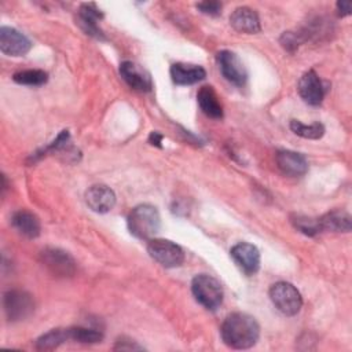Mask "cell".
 <instances>
[{"label": "cell", "mask_w": 352, "mask_h": 352, "mask_svg": "<svg viewBox=\"0 0 352 352\" xmlns=\"http://www.w3.org/2000/svg\"><path fill=\"white\" fill-rule=\"evenodd\" d=\"M220 333L227 346L234 349H248L258 341L260 326L252 315L232 312L224 319Z\"/></svg>", "instance_id": "cell-1"}, {"label": "cell", "mask_w": 352, "mask_h": 352, "mask_svg": "<svg viewBox=\"0 0 352 352\" xmlns=\"http://www.w3.org/2000/svg\"><path fill=\"white\" fill-rule=\"evenodd\" d=\"M128 228L139 239H153L161 228L158 209L150 204L135 206L128 216Z\"/></svg>", "instance_id": "cell-2"}, {"label": "cell", "mask_w": 352, "mask_h": 352, "mask_svg": "<svg viewBox=\"0 0 352 352\" xmlns=\"http://www.w3.org/2000/svg\"><path fill=\"white\" fill-rule=\"evenodd\" d=\"M191 292L195 300L206 309H216L223 302V287L220 282L208 274L195 275L191 280Z\"/></svg>", "instance_id": "cell-3"}, {"label": "cell", "mask_w": 352, "mask_h": 352, "mask_svg": "<svg viewBox=\"0 0 352 352\" xmlns=\"http://www.w3.org/2000/svg\"><path fill=\"white\" fill-rule=\"evenodd\" d=\"M268 294L275 308L286 316H294L302 307L300 292L289 282L280 280L271 285Z\"/></svg>", "instance_id": "cell-4"}, {"label": "cell", "mask_w": 352, "mask_h": 352, "mask_svg": "<svg viewBox=\"0 0 352 352\" xmlns=\"http://www.w3.org/2000/svg\"><path fill=\"white\" fill-rule=\"evenodd\" d=\"M3 308L10 322H19L33 314L34 300L30 293L21 289H12L4 293Z\"/></svg>", "instance_id": "cell-5"}, {"label": "cell", "mask_w": 352, "mask_h": 352, "mask_svg": "<svg viewBox=\"0 0 352 352\" xmlns=\"http://www.w3.org/2000/svg\"><path fill=\"white\" fill-rule=\"evenodd\" d=\"M147 252L158 264L165 268H175L183 264L184 252L183 249L169 239L154 238L148 241Z\"/></svg>", "instance_id": "cell-6"}, {"label": "cell", "mask_w": 352, "mask_h": 352, "mask_svg": "<svg viewBox=\"0 0 352 352\" xmlns=\"http://www.w3.org/2000/svg\"><path fill=\"white\" fill-rule=\"evenodd\" d=\"M40 261L52 275L59 278H69L76 272L74 258L59 248H44L40 252Z\"/></svg>", "instance_id": "cell-7"}, {"label": "cell", "mask_w": 352, "mask_h": 352, "mask_svg": "<svg viewBox=\"0 0 352 352\" xmlns=\"http://www.w3.org/2000/svg\"><path fill=\"white\" fill-rule=\"evenodd\" d=\"M217 66L223 77L236 87H243L248 81V72L239 56L228 50H223L216 55Z\"/></svg>", "instance_id": "cell-8"}, {"label": "cell", "mask_w": 352, "mask_h": 352, "mask_svg": "<svg viewBox=\"0 0 352 352\" xmlns=\"http://www.w3.org/2000/svg\"><path fill=\"white\" fill-rule=\"evenodd\" d=\"M32 48L30 40L19 30L1 26L0 28V51L8 56H23Z\"/></svg>", "instance_id": "cell-9"}, {"label": "cell", "mask_w": 352, "mask_h": 352, "mask_svg": "<svg viewBox=\"0 0 352 352\" xmlns=\"http://www.w3.org/2000/svg\"><path fill=\"white\" fill-rule=\"evenodd\" d=\"M230 254L235 264L246 274L254 275L260 268V252L258 249L248 242H239L234 245Z\"/></svg>", "instance_id": "cell-10"}, {"label": "cell", "mask_w": 352, "mask_h": 352, "mask_svg": "<svg viewBox=\"0 0 352 352\" xmlns=\"http://www.w3.org/2000/svg\"><path fill=\"white\" fill-rule=\"evenodd\" d=\"M298 94L311 106H319L324 98V85L314 70L305 72L298 81Z\"/></svg>", "instance_id": "cell-11"}, {"label": "cell", "mask_w": 352, "mask_h": 352, "mask_svg": "<svg viewBox=\"0 0 352 352\" xmlns=\"http://www.w3.org/2000/svg\"><path fill=\"white\" fill-rule=\"evenodd\" d=\"M85 204L96 213H107L116 205V194L104 184H95L85 191Z\"/></svg>", "instance_id": "cell-12"}, {"label": "cell", "mask_w": 352, "mask_h": 352, "mask_svg": "<svg viewBox=\"0 0 352 352\" xmlns=\"http://www.w3.org/2000/svg\"><path fill=\"white\" fill-rule=\"evenodd\" d=\"M120 74L124 78V81L136 91L147 92L153 88L150 73L131 60H125L120 65Z\"/></svg>", "instance_id": "cell-13"}, {"label": "cell", "mask_w": 352, "mask_h": 352, "mask_svg": "<svg viewBox=\"0 0 352 352\" xmlns=\"http://www.w3.org/2000/svg\"><path fill=\"white\" fill-rule=\"evenodd\" d=\"M275 161L282 173L293 177H298L307 173L308 162L305 157L297 151L279 150L275 155Z\"/></svg>", "instance_id": "cell-14"}, {"label": "cell", "mask_w": 352, "mask_h": 352, "mask_svg": "<svg viewBox=\"0 0 352 352\" xmlns=\"http://www.w3.org/2000/svg\"><path fill=\"white\" fill-rule=\"evenodd\" d=\"M103 18V14L100 10L96 8L95 4H82L78 10L77 15V23L84 30L85 34L98 38V40H106L103 32L98 26V22Z\"/></svg>", "instance_id": "cell-15"}, {"label": "cell", "mask_w": 352, "mask_h": 352, "mask_svg": "<svg viewBox=\"0 0 352 352\" xmlns=\"http://www.w3.org/2000/svg\"><path fill=\"white\" fill-rule=\"evenodd\" d=\"M230 25L239 33L254 34L261 30L258 15L249 7H238L230 15Z\"/></svg>", "instance_id": "cell-16"}, {"label": "cell", "mask_w": 352, "mask_h": 352, "mask_svg": "<svg viewBox=\"0 0 352 352\" xmlns=\"http://www.w3.org/2000/svg\"><path fill=\"white\" fill-rule=\"evenodd\" d=\"M170 77L176 85H192L206 77V72L199 65L173 63L170 66Z\"/></svg>", "instance_id": "cell-17"}, {"label": "cell", "mask_w": 352, "mask_h": 352, "mask_svg": "<svg viewBox=\"0 0 352 352\" xmlns=\"http://www.w3.org/2000/svg\"><path fill=\"white\" fill-rule=\"evenodd\" d=\"M11 224L21 235H23L29 239L37 238L40 235V231H41L38 217L36 214H33L32 212L25 210V209L16 210L11 216Z\"/></svg>", "instance_id": "cell-18"}, {"label": "cell", "mask_w": 352, "mask_h": 352, "mask_svg": "<svg viewBox=\"0 0 352 352\" xmlns=\"http://www.w3.org/2000/svg\"><path fill=\"white\" fill-rule=\"evenodd\" d=\"M197 102L202 113L213 120L223 118V106L219 100L217 94L210 85H204L197 94Z\"/></svg>", "instance_id": "cell-19"}, {"label": "cell", "mask_w": 352, "mask_h": 352, "mask_svg": "<svg viewBox=\"0 0 352 352\" xmlns=\"http://www.w3.org/2000/svg\"><path fill=\"white\" fill-rule=\"evenodd\" d=\"M322 231L333 232H349L351 231V216L345 210H331L318 219Z\"/></svg>", "instance_id": "cell-20"}, {"label": "cell", "mask_w": 352, "mask_h": 352, "mask_svg": "<svg viewBox=\"0 0 352 352\" xmlns=\"http://www.w3.org/2000/svg\"><path fill=\"white\" fill-rule=\"evenodd\" d=\"M69 327L67 329H52L36 340V348L40 351H51L69 341Z\"/></svg>", "instance_id": "cell-21"}, {"label": "cell", "mask_w": 352, "mask_h": 352, "mask_svg": "<svg viewBox=\"0 0 352 352\" xmlns=\"http://www.w3.org/2000/svg\"><path fill=\"white\" fill-rule=\"evenodd\" d=\"M12 80L21 85L40 87L48 81V74H47V72L40 70V69H29V70L16 72L12 76Z\"/></svg>", "instance_id": "cell-22"}, {"label": "cell", "mask_w": 352, "mask_h": 352, "mask_svg": "<svg viewBox=\"0 0 352 352\" xmlns=\"http://www.w3.org/2000/svg\"><path fill=\"white\" fill-rule=\"evenodd\" d=\"M70 340L81 344H96L103 340V333L96 329L82 327V326H73L69 327Z\"/></svg>", "instance_id": "cell-23"}, {"label": "cell", "mask_w": 352, "mask_h": 352, "mask_svg": "<svg viewBox=\"0 0 352 352\" xmlns=\"http://www.w3.org/2000/svg\"><path fill=\"white\" fill-rule=\"evenodd\" d=\"M290 129L296 135H298L304 139H312V140L320 139L324 135V126L320 122H314V124L307 125V124H302L298 120H292L290 121Z\"/></svg>", "instance_id": "cell-24"}, {"label": "cell", "mask_w": 352, "mask_h": 352, "mask_svg": "<svg viewBox=\"0 0 352 352\" xmlns=\"http://www.w3.org/2000/svg\"><path fill=\"white\" fill-rule=\"evenodd\" d=\"M292 223L300 232H302L308 236H314V235L322 232L320 226H319V220L314 219V217H308V216H304V214H293L292 216Z\"/></svg>", "instance_id": "cell-25"}, {"label": "cell", "mask_w": 352, "mask_h": 352, "mask_svg": "<svg viewBox=\"0 0 352 352\" xmlns=\"http://www.w3.org/2000/svg\"><path fill=\"white\" fill-rule=\"evenodd\" d=\"M280 44H282V47L286 50V51H289V52H294L297 48H298V45H300V43L302 41L301 40V37H300V34L298 33H294V32H285L282 36H280Z\"/></svg>", "instance_id": "cell-26"}, {"label": "cell", "mask_w": 352, "mask_h": 352, "mask_svg": "<svg viewBox=\"0 0 352 352\" xmlns=\"http://www.w3.org/2000/svg\"><path fill=\"white\" fill-rule=\"evenodd\" d=\"M113 349L114 351H142L144 348L128 337H121L116 341Z\"/></svg>", "instance_id": "cell-27"}, {"label": "cell", "mask_w": 352, "mask_h": 352, "mask_svg": "<svg viewBox=\"0 0 352 352\" xmlns=\"http://www.w3.org/2000/svg\"><path fill=\"white\" fill-rule=\"evenodd\" d=\"M221 3L219 1H201L197 4V8L202 12V14H206V15H210V16H216L221 12Z\"/></svg>", "instance_id": "cell-28"}, {"label": "cell", "mask_w": 352, "mask_h": 352, "mask_svg": "<svg viewBox=\"0 0 352 352\" xmlns=\"http://www.w3.org/2000/svg\"><path fill=\"white\" fill-rule=\"evenodd\" d=\"M351 8H352L351 1H346V0H340V1H337V10H338V14H340L341 16L349 15V14H351Z\"/></svg>", "instance_id": "cell-29"}, {"label": "cell", "mask_w": 352, "mask_h": 352, "mask_svg": "<svg viewBox=\"0 0 352 352\" xmlns=\"http://www.w3.org/2000/svg\"><path fill=\"white\" fill-rule=\"evenodd\" d=\"M148 142L153 144V146H158L161 147V142H162V135L158 133V132H151L150 136H148Z\"/></svg>", "instance_id": "cell-30"}]
</instances>
